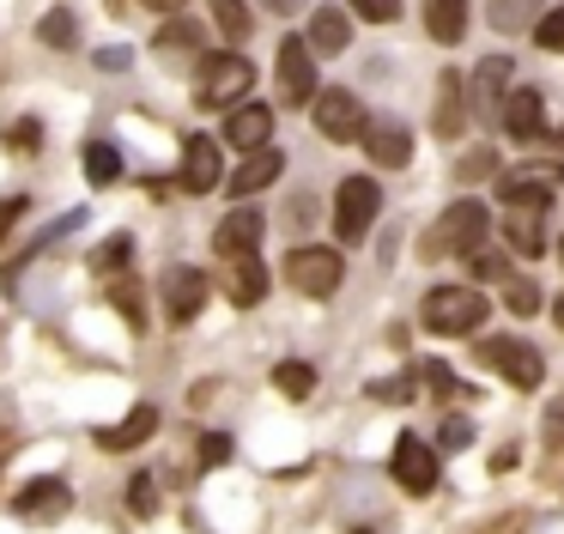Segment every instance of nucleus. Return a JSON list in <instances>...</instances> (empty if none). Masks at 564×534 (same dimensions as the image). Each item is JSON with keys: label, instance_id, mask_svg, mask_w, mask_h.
<instances>
[{"label": "nucleus", "instance_id": "f257e3e1", "mask_svg": "<svg viewBox=\"0 0 564 534\" xmlns=\"http://www.w3.org/2000/svg\"><path fill=\"white\" fill-rule=\"evenodd\" d=\"M486 291H474V286H437V291H425V328L431 334H467V328H479L486 322Z\"/></svg>", "mask_w": 564, "mask_h": 534}, {"label": "nucleus", "instance_id": "f03ea898", "mask_svg": "<svg viewBox=\"0 0 564 534\" xmlns=\"http://www.w3.org/2000/svg\"><path fill=\"white\" fill-rule=\"evenodd\" d=\"M486 225H491L486 201H474V194H467V201H455L449 213L425 231V255H431V261H437V255H467L479 237H486Z\"/></svg>", "mask_w": 564, "mask_h": 534}, {"label": "nucleus", "instance_id": "7ed1b4c3", "mask_svg": "<svg viewBox=\"0 0 564 534\" xmlns=\"http://www.w3.org/2000/svg\"><path fill=\"white\" fill-rule=\"evenodd\" d=\"M382 213V189L370 177H346L340 194H334V237L340 243H365L370 225Z\"/></svg>", "mask_w": 564, "mask_h": 534}, {"label": "nucleus", "instance_id": "20e7f679", "mask_svg": "<svg viewBox=\"0 0 564 534\" xmlns=\"http://www.w3.org/2000/svg\"><path fill=\"white\" fill-rule=\"evenodd\" d=\"M285 279H292L304 298H328V291H340L346 279V261L340 249H322V243H304V249L285 255Z\"/></svg>", "mask_w": 564, "mask_h": 534}, {"label": "nucleus", "instance_id": "39448f33", "mask_svg": "<svg viewBox=\"0 0 564 534\" xmlns=\"http://www.w3.org/2000/svg\"><path fill=\"white\" fill-rule=\"evenodd\" d=\"M310 116H316V128L328 134L334 146H346V140H365V128H370V116H365V104H358L346 85H328V92H316V104H310Z\"/></svg>", "mask_w": 564, "mask_h": 534}, {"label": "nucleus", "instance_id": "423d86ee", "mask_svg": "<svg viewBox=\"0 0 564 534\" xmlns=\"http://www.w3.org/2000/svg\"><path fill=\"white\" fill-rule=\"evenodd\" d=\"M256 85V67H249L243 55H213L207 67H200V85H195V97L207 109H225V104H237V97Z\"/></svg>", "mask_w": 564, "mask_h": 534}, {"label": "nucleus", "instance_id": "0eeeda50", "mask_svg": "<svg viewBox=\"0 0 564 534\" xmlns=\"http://www.w3.org/2000/svg\"><path fill=\"white\" fill-rule=\"evenodd\" d=\"M159 291H164L171 322H195L200 303H207V274H200V267H188V261H171V267H164V279H159Z\"/></svg>", "mask_w": 564, "mask_h": 534}, {"label": "nucleus", "instance_id": "6e6552de", "mask_svg": "<svg viewBox=\"0 0 564 534\" xmlns=\"http://www.w3.org/2000/svg\"><path fill=\"white\" fill-rule=\"evenodd\" d=\"M564 182V164L552 158V164H528V170H510V177L498 182V194H503V206H540L546 213V201H552V189Z\"/></svg>", "mask_w": 564, "mask_h": 534}, {"label": "nucleus", "instance_id": "1a4fd4ad", "mask_svg": "<svg viewBox=\"0 0 564 534\" xmlns=\"http://www.w3.org/2000/svg\"><path fill=\"white\" fill-rule=\"evenodd\" d=\"M280 92H285V104H316V49L304 36L280 43Z\"/></svg>", "mask_w": 564, "mask_h": 534}, {"label": "nucleus", "instance_id": "9d476101", "mask_svg": "<svg viewBox=\"0 0 564 534\" xmlns=\"http://www.w3.org/2000/svg\"><path fill=\"white\" fill-rule=\"evenodd\" d=\"M479 352H486V364H498L516 388H540V376H546V359H540L528 340H479Z\"/></svg>", "mask_w": 564, "mask_h": 534}, {"label": "nucleus", "instance_id": "9b49d317", "mask_svg": "<svg viewBox=\"0 0 564 534\" xmlns=\"http://www.w3.org/2000/svg\"><path fill=\"white\" fill-rule=\"evenodd\" d=\"M510 79H516V67H510L503 55H486V61H479V67H474V92H467V97H474V116L498 121V116H503V97L516 92Z\"/></svg>", "mask_w": 564, "mask_h": 534}, {"label": "nucleus", "instance_id": "f8f14e48", "mask_svg": "<svg viewBox=\"0 0 564 534\" xmlns=\"http://www.w3.org/2000/svg\"><path fill=\"white\" fill-rule=\"evenodd\" d=\"M389 468H394V480H401L413 498L437 492V456H431L419 437H401V444H394V461H389Z\"/></svg>", "mask_w": 564, "mask_h": 534}, {"label": "nucleus", "instance_id": "ddd939ff", "mask_svg": "<svg viewBox=\"0 0 564 534\" xmlns=\"http://www.w3.org/2000/svg\"><path fill=\"white\" fill-rule=\"evenodd\" d=\"M219 140H207V134H188V146H183V189L188 194H213L219 189Z\"/></svg>", "mask_w": 564, "mask_h": 534}, {"label": "nucleus", "instance_id": "4468645a", "mask_svg": "<svg viewBox=\"0 0 564 534\" xmlns=\"http://www.w3.org/2000/svg\"><path fill=\"white\" fill-rule=\"evenodd\" d=\"M268 140H273V109L268 104H237L231 116H225V146H237V152H261Z\"/></svg>", "mask_w": 564, "mask_h": 534}, {"label": "nucleus", "instance_id": "2eb2a0df", "mask_svg": "<svg viewBox=\"0 0 564 534\" xmlns=\"http://www.w3.org/2000/svg\"><path fill=\"white\" fill-rule=\"evenodd\" d=\"M261 243V213L256 206H237V213L219 218V231H213V249L225 255V261H237V255H256Z\"/></svg>", "mask_w": 564, "mask_h": 534}, {"label": "nucleus", "instance_id": "dca6fc26", "mask_svg": "<svg viewBox=\"0 0 564 534\" xmlns=\"http://www.w3.org/2000/svg\"><path fill=\"white\" fill-rule=\"evenodd\" d=\"M365 152L377 158L382 170H401L406 158H413V134H406L401 121H370V128H365Z\"/></svg>", "mask_w": 564, "mask_h": 534}, {"label": "nucleus", "instance_id": "f3484780", "mask_svg": "<svg viewBox=\"0 0 564 534\" xmlns=\"http://www.w3.org/2000/svg\"><path fill=\"white\" fill-rule=\"evenodd\" d=\"M280 170H285V152L280 146H261V152H249L243 164L231 170V194H261L268 182H280Z\"/></svg>", "mask_w": 564, "mask_h": 534}, {"label": "nucleus", "instance_id": "a211bd4d", "mask_svg": "<svg viewBox=\"0 0 564 534\" xmlns=\"http://www.w3.org/2000/svg\"><path fill=\"white\" fill-rule=\"evenodd\" d=\"M13 510L25 522H50V516H62V510H67V485L62 480H31L25 492L13 498Z\"/></svg>", "mask_w": 564, "mask_h": 534}, {"label": "nucleus", "instance_id": "6ab92c4d", "mask_svg": "<svg viewBox=\"0 0 564 534\" xmlns=\"http://www.w3.org/2000/svg\"><path fill=\"white\" fill-rule=\"evenodd\" d=\"M498 121L516 134V140H534V134H540V92H534V85H516V92L503 97V116Z\"/></svg>", "mask_w": 564, "mask_h": 534}, {"label": "nucleus", "instance_id": "aec40b11", "mask_svg": "<svg viewBox=\"0 0 564 534\" xmlns=\"http://www.w3.org/2000/svg\"><path fill=\"white\" fill-rule=\"evenodd\" d=\"M152 431H159V407H134L122 425H104L98 444H104V449H140Z\"/></svg>", "mask_w": 564, "mask_h": 534}, {"label": "nucleus", "instance_id": "412c9836", "mask_svg": "<svg viewBox=\"0 0 564 534\" xmlns=\"http://www.w3.org/2000/svg\"><path fill=\"white\" fill-rule=\"evenodd\" d=\"M486 19H491V31L522 36L540 24V0H486Z\"/></svg>", "mask_w": 564, "mask_h": 534}, {"label": "nucleus", "instance_id": "4be33fe9", "mask_svg": "<svg viewBox=\"0 0 564 534\" xmlns=\"http://www.w3.org/2000/svg\"><path fill=\"white\" fill-rule=\"evenodd\" d=\"M425 31L437 43H462L467 36V0H425Z\"/></svg>", "mask_w": 564, "mask_h": 534}, {"label": "nucleus", "instance_id": "5701e85b", "mask_svg": "<svg viewBox=\"0 0 564 534\" xmlns=\"http://www.w3.org/2000/svg\"><path fill=\"white\" fill-rule=\"evenodd\" d=\"M225 291H231L237 310L261 303V291H268V267H261L256 255H237V261H231V286H225Z\"/></svg>", "mask_w": 564, "mask_h": 534}, {"label": "nucleus", "instance_id": "b1692460", "mask_svg": "<svg viewBox=\"0 0 564 534\" xmlns=\"http://www.w3.org/2000/svg\"><path fill=\"white\" fill-rule=\"evenodd\" d=\"M152 49H164V61H195L200 55V24L188 19V12H176V19L159 31V43H152Z\"/></svg>", "mask_w": 564, "mask_h": 534}, {"label": "nucleus", "instance_id": "393cba45", "mask_svg": "<svg viewBox=\"0 0 564 534\" xmlns=\"http://www.w3.org/2000/svg\"><path fill=\"white\" fill-rule=\"evenodd\" d=\"M346 36H352V24H346L340 7H322L316 19H310V49H322V55H340Z\"/></svg>", "mask_w": 564, "mask_h": 534}, {"label": "nucleus", "instance_id": "a878e982", "mask_svg": "<svg viewBox=\"0 0 564 534\" xmlns=\"http://www.w3.org/2000/svg\"><path fill=\"white\" fill-rule=\"evenodd\" d=\"M503 237H510V249H522V255H540V249H546V237H540V206H510V218H503Z\"/></svg>", "mask_w": 564, "mask_h": 534}, {"label": "nucleus", "instance_id": "bb28decb", "mask_svg": "<svg viewBox=\"0 0 564 534\" xmlns=\"http://www.w3.org/2000/svg\"><path fill=\"white\" fill-rule=\"evenodd\" d=\"M86 177L91 182H116V177H122V158H116L110 140H91L86 146Z\"/></svg>", "mask_w": 564, "mask_h": 534}, {"label": "nucleus", "instance_id": "cd10ccee", "mask_svg": "<svg viewBox=\"0 0 564 534\" xmlns=\"http://www.w3.org/2000/svg\"><path fill=\"white\" fill-rule=\"evenodd\" d=\"M437 92H443V104H437V134H455V128H462V116H455V104H462V73H443Z\"/></svg>", "mask_w": 564, "mask_h": 534}, {"label": "nucleus", "instance_id": "c85d7f7f", "mask_svg": "<svg viewBox=\"0 0 564 534\" xmlns=\"http://www.w3.org/2000/svg\"><path fill=\"white\" fill-rule=\"evenodd\" d=\"M273 388L292 395V400H304L310 388H316V371H310V364H280V371H273Z\"/></svg>", "mask_w": 564, "mask_h": 534}, {"label": "nucleus", "instance_id": "c756f323", "mask_svg": "<svg viewBox=\"0 0 564 534\" xmlns=\"http://www.w3.org/2000/svg\"><path fill=\"white\" fill-rule=\"evenodd\" d=\"M213 24L237 43V36H249V7L243 0H213Z\"/></svg>", "mask_w": 564, "mask_h": 534}, {"label": "nucleus", "instance_id": "7c9ffc66", "mask_svg": "<svg viewBox=\"0 0 564 534\" xmlns=\"http://www.w3.org/2000/svg\"><path fill=\"white\" fill-rule=\"evenodd\" d=\"M74 36H79V24H74V12H67V7H55L50 19H43V43H50V49H74Z\"/></svg>", "mask_w": 564, "mask_h": 534}, {"label": "nucleus", "instance_id": "2f4dec72", "mask_svg": "<svg viewBox=\"0 0 564 534\" xmlns=\"http://www.w3.org/2000/svg\"><path fill=\"white\" fill-rule=\"evenodd\" d=\"M503 310H510V316H534V310H540V286L510 279V286H503Z\"/></svg>", "mask_w": 564, "mask_h": 534}, {"label": "nucleus", "instance_id": "473e14b6", "mask_svg": "<svg viewBox=\"0 0 564 534\" xmlns=\"http://www.w3.org/2000/svg\"><path fill=\"white\" fill-rule=\"evenodd\" d=\"M534 43H540V49H552V55H564V7L540 12V24H534Z\"/></svg>", "mask_w": 564, "mask_h": 534}, {"label": "nucleus", "instance_id": "72a5a7b5", "mask_svg": "<svg viewBox=\"0 0 564 534\" xmlns=\"http://www.w3.org/2000/svg\"><path fill=\"white\" fill-rule=\"evenodd\" d=\"M128 504H134V516H152V510H159V480H152V473H134V480H128Z\"/></svg>", "mask_w": 564, "mask_h": 534}, {"label": "nucleus", "instance_id": "f704fd0d", "mask_svg": "<svg viewBox=\"0 0 564 534\" xmlns=\"http://www.w3.org/2000/svg\"><path fill=\"white\" fill-rule=\"evenodd\" d=\"M122 261H134V237H122V231H116V237L91 255V267H104V274H110V267H122Z\"/></svg>", "mask_w": 564, "mask_h": 534}, {"label": "nucleus", "instance_id": "c9c22d12", "mask_svg": "<svg viewBox=\"0 0 564 534\" xmlns=\"http://www.w3.org/2000/svg\"><path fill=\"white\" fill-rule=\"evenodd\" d=\"M352 12H358V19H370V24H394V19H401V0H352Z\"/></svg>", "mask_w": 564, "mask_h": 534}, {"label": "nucleus", "instance_id": "e433bc0d", "mask_svg": "<svg viewBox=\"0 0 564 534\" xmlns=\"http://www.w3.org/2000/svg\"><path fill=\"white\" fill-rule=\"evenodd\" d=\"M437 444H443V449H467V444H474V425H467V419H443Z\"/></svg>", "mask_w": 564, "mask_h": 534}, {"label": "nucleus", "instance_id": "4c0bfd02", "mask_svg": "<svg viewBox=\"0 0 564 534\" xmlns=\"http://www.w3.org/2000/svg\"><path fill=\"white\" fill-rule=\"evenodd\" d=\"M219 461H231V437L213 431L207 444H200V468H219Z\"/></svg>", "mask_w": 564, "mask_h": 534}, {"label": "nucleus", "instance_id": "58836bf2", "mask_svg": "<svg viewBox=\"0 0 564 534\" xmlns=\"http://www.w3.org/2000/svg\"><path fill=\"white\" fill-rule=\"evenodd\" d=\"M31 206V194H13V201H0V243H7V231H13V218Z\"/></svg>", "mask_w": 564, "mask_h": 534}, {"label": "nucleus", "instance_id": "ea45409f", "mask_svg": "<svg viewBox=\"0 0 564 534\" xmlns=\"http://www.w3.org/2000/svg\"><path fill=\"white\" fill-rule=\"evenodd\" d=\"M37 140H43L37 121H13V146H19V152H37Z\"/></svg>", "mask_w": 564, "mask_h": 534}, {"label": "nucleus", "instance_id": "a19ab883", "mask_svg": "<svg viewBox=\"0 0 564 534\" xmlns=\"http://www.w3.org/2000/svg\"><path fill=\"white\" fill-rule=\"evenodd\" d=\"M474 274H479V279H498V274H503V255H498V249H479V255H474Z\"/></svg>", "mask_w": 564, "mask_h": 534}, {"label": "nucleus", "instance_id": "79ce46f5", "mask_svg": "<svg viewBox=\"0 0 564 534\" xmlns=\"http://www.w3.org/2000/svg\"><path fill=\"white\" fill-rule=\"evenodd\" d=\"M491 170V152H474V158H462V177H486Z\"/></svg>", "mask_w": 564, "mask_h": 534}, {"label": "nucleus", "instance_id": "37998d69", "mask_svg": "<svg viewBox=\"0 0 564 534\" xmlns=\"http://www.w3.org/2000/svg\"><path fill=\"white\" fill-rule=\"evenodd\" d=\"M406 395H413L406 383H377V400H406Z\"/></svg>", "mask_w": 564, "mask_h": 534}, {"label": "nucleus", "instance_id": "c03bdc74", "mask_svg": "<svg viewBox=\"0 0 564 534\" xmlns=\"http://www.w3.org/2000/svg\"><path fill=\"white\" fill-rule=\"evenodd\" d=\"M268 12H304V0H261Z\"/></svg>", "mask_w": 564, "mask_h": 534}, {"label": "nucleus", "instance_id": "a18cd8bd", "mask_svg": "<svg viewBox=\"0 0 564 534\" xmlns=\"http://www.w3.org/2000/svg\"><path fill=\"white\" fill-rule=\"evenodd\" d=\"M147 7H159V12H183L188 0H147Z\"/></svg>", "mask_w": 564, "mask_h": 534}, {"label": "nucleus", "instance_id": "49530a36", "mask_svg": "<svg viewBox=\"0 0 564 534\" xmlns=\"http://www.w3.org/2000/svg\"><path fill=\"white\" fill-rule=\"evenodd\" d=\"M552 322H558V328H564V298H558V303H552Z\"/></svg>", "mask_w": 564, "mask_h": 534}, {"label": "nucleus", "instance_id": "de8ad7c7", "mask_svg": "<svg viewBox=\"0 0 564 534\" xmlns=\"http://www.w3.org/2000/svg\"><path fill=\"white\" fill-rule=\"evenodd\" d=\"M558 255H564V243H558Z\"/></svg>", "mask_w": 564, "mask_h": 534}, {"label": "nucleus", "instance_id": "09e8293b", "mask_svg": "<svg viewBox=\"0 0 564 534\" xmlns=\"http://www.w3.org/2000/svg\"><path fill=\"white\" fill-rule=\"evenodd\" d=\"M365 534H370V528H365Z\"/></svg>", "mask_w": 564, "mask_h": 534}, {"label": "nucleus", "instance_id": "8fccbe9b", "mask_svg": "<svg viewBox=\"0 0 564 534\" xmlns=\"http://www.w3.org/2000/svg\"><path fill=\"white\" fill-rule=\"evenodd\" d=\"M558 413H564V407H558Z\"/></svg>", "mask_w": 564, "mask_h": 534}]
</instances>
